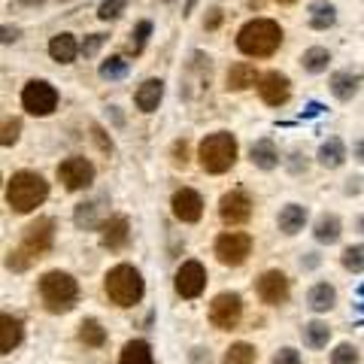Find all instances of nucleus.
Wrapping results in <instances>:
<instances>
[{
    "mask_svg": "<svg viewBox=\"0 0 364 364\" xmlns=\"http://www.w3.org/2000/svg\"><path fill=\"white\" fill-rule=\"evenodd\" d=\"M282 46V28L270 18H252L237 31V49L249 58H270Z\"/></svg>",
    "mask_w": 364,
    "mask_h": 364,
    "instance_id": "f257e3e1",
    "label": "nucleus"
},
{
    "mask_svg": "<svg viewBox=\"0 0 364 364\" xmlns=\"http://www.w3.org/2000/svg\"><path fill=\"white\" fill-rule=\"evenodd\" d=\"M52 240H55V222L49 219V215H43V219L31 222L25 228V234H21V246L16 249V252H9L6 264L13 270L31 267L33 258H40V255H46L52 249Z\"/></svg>",
    "mask_w": 364,
    "mask_h": 364,
    "instance_id": "f03ea898",
    "label": "nucleus"
},
{
    "mask_svg": "<svg viewBox=\"0 0 364 364\" xmlns=\"http://www.w3.org/2000/svg\"><path fill=\"white\" fill-rule=\"evenodd\" d=\"M46 198H49V182H46L40 173L18 170V173H13V176H9V182H6V203L16 213L37 210Z\"/></svg>",
    "mask_w": 364,
    "mask_h": 364,
    "instance_id": "7ed1b4c3",
    "label": "nucleus"
},
{
    "mask_svg": "<svg viewBox=\"0 0 364 364\" xmlns=\"http://www.w3.org/2000/svg\"><path fill=\"white\" fill-rule=\"evenodd\" d=\"M40 298L46 304V310L61 316V313H70L76 306V298H79V286L70 273L64 270H49L46 277L40 279Z\"/></svg>",
    "mask_w": 364,
    "mask_h": 364,
    "instance_id": "20e7f679",
    "label": "nucleus"
},
{
    "mask_svg": "<svg viewBox=\"0 0 364 364\" xmlns=\"http://www.w3.org/2000/svg\"><path fill=\"white\" fill-rule=\"evenodd\" d=\"M198 158H200V167L207 173H228L237 161V140L234 134L228 131H215L210 136H203L200 146H198Z\"/></svg>",
    "mask_w": 364,
    "mask_h": 364,
    "instance_id": "39448f33",
    "label": "nucleus"
},
{
    "mask_svg": "<svg viewBox=\"0 0 364 364\" xmlns=\"http://www.w3.org/2000/svg\"><path fill=\"white\" fill-rule=\"evenodd\" d=\"M104 289H107V298L116 306H134L143 298V277L131 264H116L107 273Z\"/></svg>",
    "mask_w": 364,
    "mask_h": 364,
    "instance_id": "423d86ee",
    "label": "nucleus"
},
{
    "mask_svg": "<svg viewBox=\"0 0 364 364\" xmlns=\"http://www.w3.org/2000/svg\"><path fill=\"white\" fill-rule=\"evenodd\" d=\"M21 107H25L31 116H52L55 107H58V91L46 79H31V82L21 88Z\"/></svg>",
    "mask_w": 364,
    "mask_h": 364,
    "instance_id": "0eeeda50",
    "label": "nucleus"
},
{
    "mask_svg": "<svg viewBox=\"0 0 364 364\" xmlns=\"http://www.w3.org/2000/svg\"><path fill=\"white\" fill-rule=\"evenodd\" d=\"M240 318H243V301H240V294H234V291L215 294L213 304H210V322L219 328V331H231V328L240 325Z\"/></svg>",
    "mask_w": 364,
    "mask_h": 364,
    "instance_id": "6e6552de",
    "label": "nucleus"
},
{
    "mask_svg": "<svg viewBox=\"0 0 364 364\" xmlns=\"http://www.w3.org/2000/svg\"><path fill=\"white\" fill-rule=\"evenodd\" d=\"M249 252H252V237L243 231H228L215 240V258H219L225 267H240L249 258Z\"/></svg>",
    "mask_w": 364,
    "mask_h": 364,
    "instance_id": "1a4fd4ad",
    "label": "nucleus"
},
{
    "mask_svg": "<svg viewBox=\"0 0 364 364\" xmlns=\"http://www.w3.org/2000/svg\"><path fill=\"white\" fill-rule=\"evenodd\" d=\"M58 179L64 182L67 191H79V188H88L95 182V164L82 155H73L67 161L58 164Z\"/></svg>",
    "mask_w": 364,
    "mask_h": 364,
    "instance_id": "9d476101",
    "label": "nucleus"
},
{
    "mask_svg": "<svg viewBox=\"0 0 364 364\" xmlns=\"http://www.w3.org/2000/svg\"><path fill=\"white\" fill-rule=\"evenodd\" d=\"M173 286H176V294L179 298H198V294L207 289V270H203L200 261H186L179 270H176V279H173Z\"/></svg>",
    "mask_w": 364,
    "mask_h": 364,
    "instance_id": "9b49d317",
    "label": "nucleus"
},
{
    "mask_svg": "<svg viewBox=\"0 0 364 364\" xmlns=\"http://www.w3.org/2000/svg\"><path fill=\"white\" fill-rule=\"evenodd\" d=\"M258 95H261V100H264L267 107H282V104H286V100L291 97V82H289V76L279 73V70L261 73V79H258Z\"/></svg>",
    "mask_w": 364,
    "mask_h": 364,
    "instance_id": "f8f14e48",
    "label": "nucleus"
},
{
    "mask_svg": "<svg viewBox=\"0 0 364 364\" xmlns=\"http://www.w3.org/2000/svg\"><path fill=\"white\" fill-rule=\"evenodd\" d=\"M219 215L225 225H243L249 222V215H252V200H249L246 191H228V195H222L219 200Z\"/></svg>",
    "mask_w": 364,
    "mask_h": 364,
    "instance_id": "ddd939ff",
    "label": "nucleus"
},
{
    "mask_svg": "<svg viewBox=\"0 0 364 364\" xmlns=\"http://www.w3.org/2000/svg\"><path fill=\"white\" fill-rule=\"evenodd\" d=\"M258 298L264 304H282L289 298V277L282 270H267L258 279Z\"/></svg>",
    "mask_w": 364,
    "mask_h": 364,
    "instance_id": "4468645a",
    "label": "nucleus"
},
{
    "mask_svg": "<svg viewBox=\"0 0 364 364\" xmlns=\"http://www.w3.org/2000/svg\"><path fill=\"white\" fill-rule=\"evenodd\" d=\"M170 207H173V215L179 222H198L203 215V200L198 191H191V188H179L173 200H170Z\"/></svg>",
    "mask_w": 364,
    "mask_h": 364,
    "instance_id": "2eb2a0df",
    "label": "nucleus"
},
{
    "mask_svg": "<svg viewBox=\"0 0 364 364\" xmlns=\"http://www.w3.org/2000/svg\"><path fill=\"white\" fill-rule=\"evenodd\" d=\"M128 240H131V225L124 215H109V219H104V225H100V246L122 249Z\"/></svg>",
    "mask_w": 364,
    "mask_h": 364,
    "instance_id": "dca6fc26",
    "label": "nucleus"
},
{
    "mask_svg": "<svg viewBox=\"0 0 364 364\" xmlns=\"http://www.w3.org/2000/svg\"><path fill=\"white\" fill-rule=\"evenodd\" d=\"M161 97H164V82L161 79H146V82L136 88L134 104H136L140 112H155L158 104H161Z\"/></svg>",
    "mask_w": 364,
    "mask_h": 364,
    "instance_id": "f3484780",
    "label": "nucleus"
},
{
    "mask_svg": "<svg viewBox=\"0 0 364 364\" xmlns=\"http://www.w3.org/2000/svg\"><path fill=\"white\" fill-rule=\"evenodd\" d=\"M79 52H82V46L76 43L73 33H55L49 43V55H52V61H58V64H73Z\"/></svg>",
    "mask_w": 364,
    "mask_h": 364,
    "instance_id": "a211bd4d",
    "label": "nucleus"
},
{
    "mask_svg": "<svg viewBox=\"0 0 364 364\" xmlns=\"http://www.w3.org/2000/svg\"><path fill=\"white\" fill-rule=\"evenodd\" d=\"M258 79H261V76L255 73V67L246 64V61H240V64H234L231 70H228L225 82H228V91H246V88H252Z\"/></svg>",
    "mask_w": 364,
    "mask_h": 364,
    "instance_id": "6ab92c4d",
    "label": "nucleus"
},
{
    "mask_svg": "<svg viewBox=\"0 0 364 364\" xmlns=\"http://www.w3.org/2000/svg\"><path fill=\"white\" fill-rule=\"evenodd\" d=\"M21 343V318L4 313V318H0V352H13L16 346Z\"/></svg>",
    "mask_w": 364,
    "mask_h": 364,
    "instance_id": "aec40b11",
    "label": "nucleus"
},
{
    "mask_svg": "<svg viewBox=\"0 0 364 364\" xmlns=\"http://www.w3.org/2000/svg\"><path fill=\"white\" fill-rule=\"evenodd\" d=\"M306 225V207H301V203H289V207H282L279 213V231L294 237L298 231H304Z\"/></svg>",
    "mask_w": 364,
    "mask_h": 364,
    "instance_id": "412c9836",
    "label": "nucleus"
},
{
    "mask_svg": "<svg viewBox=\"0 0 364 364\" xmlns=\"http://www.w3.org/2000/svg\"><path fill=\"white\" fill-rule=\"evenodd\" d=\"M346 161V146L340 136H331V140H325L322 146H318V164L328 167V170H334Z\"/></svg>",
    "mask_w": 364,
    "mask_h": 364,
    "instance_id": "4be33fe9",
    "label": "nucleus"
},
{
    "mask_svg": "<svg viewBox=\"0 0 364 364\" xmlns=\"http://www.w3.org/2000/svg\"><path fill=\"white\" fill-rule=\"evenodd\" d=\"M358 82H361L358 73L340 70V73L331 76V95H334L337 100H352V97H355V91H358Z\"/></svg>",
    "mask_w": 364,
    "mask_h": 364,
    "instance_id": "5701e85b",
    "label": "nucleus"
},
{
    "mask_svg": "<svg viewBox=\"0 0 364 364\" xmlns=\"http://www.w3.org/2000/svg\"><path fill=\"white\" fill-rule=\"evenodd\" d=\"M337 301V291L334 286H328V282H316V286L310 289V294H306V304H310L313 313H328Z\"/></svg>",
    "mask_w": 364,
    "mask_h": 364,
    "instance_id": "b1692460",
    "label": "nucleus"
},
{
    "mask_svg": "<svg viewBox=\"0 0 364 364\" xmlns=\"http://www.w3.org/2000/svg\"><path fill=\"white\" fill-rule=\"evenodd\" d=\"M249 158H252V164L261 167V170H273L279 164V152L277 146H273V140H258L252 143V149H249Z\"/></svg>",
    "mask_w": 364,
    "mask_h": 364,
    "instance_id": "393cba45",
    "label": "nucleus"
},
{
    "mask_svg": "<svg viewBox=\"0 0 364 364\" xmlns=\"http://www.w3.org/2000/svg\"><path fill=\"white\" fill-rule=\"evenodd\" d=\"M337 21V6L328 0H316L310 4V28L313 31H328Z\"/></svg>",
    "mask_w": 364,
    "mask_h": 364,
    "instance_id": "a878e982",
    "label": "nucleus"
},
{
    "mask_svg": "<svg viewBox=\"0 0 364 364\" xmlns=\"http://www.w3.org/2000/svg\"><path fill=\"white\" fill-rule=\"evenodd\" d=\"M313 234H316L318 243H328V246H331V243L340 240V234H343V225H340V219H337L334 213H325L322 219L316 222V231H313Z\"/></svg>",
    "mask_w": 364,
    "mask_h": 364,
    "instance_id": "bb28decb",
    "label": "nucleus"
},
{
    "mask_svg": "<svg viewBox=\"0 0 364 364\" xmlns=\"http://www.w3.org/2000/svg\"><path fill=\"white\" fill-rule=\"evenodd\" d=\"M100 213H104V200H88V203H79L76 213H73V222L79 228H100L104 222H100Z\"/></svg>",
    "mask_w": 364,
    "mask_h": 364,
    "instance_id": "cd10ccee",
    "label": "nucleus"
},
{
    "mask_svg": "<svg viewBox=\"0 0 364 364\" xmlns=\"http://www.w3.org/2000/svg\"><path fill=\"white\" fill-rule=\"evenodd\" d=\"M119 364H152V346L146 340H128Z\"/></svg>",
    "mask_w": 364,
    "mask_h": 364,
    "instance_id": "c85d7f7f",
    "label": "nucleus"
},
{
    "mask_svg": "<svg viewBox=\"0 0 364 364\" xmlns=\"http://www.w3.org/2000/svg\"><path fill=\"white\" fill-rule=\"evenodd\" d=\"M79 343H82V346H91V349L104 346V343H107L104 325H100L97 318H82V325H79Z\"/></svg>",
    "mask_w": 364,
    "mask_h": 364,
    "instance_id": "c756f323",
    "label": "nucleus"
},
{
    "mask_svg": "<svg viewBox=\"0 0 364 364\" xmlns=\"http://www.w3.org/2000/svg\"><path fill=\"white\" fill-rule=\"evenodd\" d=\"M301 64L306 73H322V70H328V64H331V52L322 49V46H313V49H306L301 55Z\"/></svg>",
    "mask_w": 364,
    "mask_h": 364,
    "instance_id": "7c9ffc66",
    "label": "nucleus"
},
{
    "mask_svg": "<svg viewBox=\"0 0 364 364\" xmlns=\"http://www.w3.org/2000/svg\"><path fill=\"white\" fill-rule=\"evenodd\" d=\"M328 340H331V328H328L325 322H310V325H304V346L322 349V346H328Z\"/></svg>",
    "mask_w": 364,
    "mask_h": 364,
    "instance_id": "2f4dec72",
    "label": "nucleus"
},
{
    "mask_svg": "<svg viewBox=\"0 0 364 364\" xmlns=\"http://www.w3.org/2000/svg\"><path fill=\"white\" fill-rule=\"evenodd\" d=\"M222 364H255V349L249 343H234L231 349L225 352Z\"/></svg>",
    "mask_w": 364,
    "mask_h": 364,
    "instance_id": "473e14b6",
    "label": "nucleus"
},
{
    "mask_svg": "<svg viewBox=\"0 0 364 364\" xmlns=\"http://www.w3.org/2000/svg\"><path fill=\"white\" fill-rule=\"evenodd\" d=\"M100 79H122V76H128V61L122 58V55H112V58H107L104 64H100Z\"/></svg>",
    "mask_w": 364,
    "mask_h": 364,
    "instance_id": "72a5a7b5",
    "label": "nucleus"
},
{
    "mask_svg": "<svg viewBox=\"0 0 364 364\" xmlns=\"http://www.w3.org/2000/svg\"><path fill=\"white\" fill-rule=\"evenodd\" d=\"M340 261H343V267H346L349 273H361V270H364V243H361V246H349Z\"/></svg>",
    "mask_w": 364,
    "mask_h": 364,
    "instance_id": "f704fd0d",
    "label": "nucleus"
},
{
    "mask_svg": "<svg viewBox=\"0 0 364 364\" xmlns=\"http://www.w3.org/2000/svg\"><path fill=\"white\" fill-rule=\"evenodd\" d=\"M124 6H128V0H104V4L97 6V18L100 21H112L124 13Z\"/></svg>",
    "mask_w": 364,
    "mask_h": 364,
    "instance_id": "c9c22d12",
    "label": "nucleus"
},
{
    "mask_svg": "<svg viewBox=\"0 0 364 364\" xmlns=\"http://www.w3.org/2000/svg\"><path fill=\"white\" fill-rule=\"evenodd\" d=\"M149 33H152V21L143 18L140 25L134 28V33H131V37H134V40H131V52H134V55L143 52V46H146V40H149Z\"/></svg>",
    "mask_w": 364,
    "mask_h": 364,
    "instance_id": "e433bc0d",
    "label": "nucleus"
},
{
    "mask_svg": "<svg viewBox=\"0 0 364 364\" xmlns=\"http://www.w3.org/2000/svg\"><path fill=\"white\" fill-rule=\"evenodd\" d=\"M331 364H358V349L349 346V343H340L331 352Z\"/></svg>",
    "mask_w": 364,
    "mask_h": 364,
    "instance_id": "4c0bfd02",
    "label": "nucleus"
},
{
    "mask_svg": "<svg viewBox=\"0 0 364 364\" xmlns=\"http://www.w3.org/2000/svg\"><path fill=\"white\" fill-rule=\"evenodd\" d=\"M18 131H21V122H18V119H6V122H4V136H0V140H4L6 149L18 143Z\"/></svg>",
    "mask_w": 364,
    "mask_h": 364,
    "instance_id": "58836bf2",
    "label": "nucleus"
},
{
    "mask_svg": "<svg viewBox=\"0 0 364 364\" xmlns=\"http://www.w3.org/2000/svg\"><path fill=\"white\" fill-rule=\"evenodd\" d=\"M270 364H301V352L298 349H279L277 355H273V361Z\"/></svg>",
    "mask_w": 364,
    "mask_h": 364,
    "instance_id": "ea45409f",
    "label": "nucleus"
},
{
    "mask_svg": "<svg viewBox=\"0 0 364 364\" xmlns=\"http://www.w3.org/2000/svg\"><path fill=\"white\" fill-rule=\"evenodd\" d=\"M104 40H107L104 33H88L85 43H82V55H85V58H91V55H95L100 46H104Z\"/></svg>",
    "mask_w": 364,
    "mask_h": 364,
    "instance_id": "a19ab883",
    "label": "nucleus"
},
{
    "mask_svg": "<svg viewBox=\"0 0 364 364\" xmlns=\"http://www.w3.org/2000/svg\"><path fill=\"white\" fill-rule=\"evenodd\" d=\"M173 164L176 167H186L188 164V143L186 140H176L173 143Z\"/></svg>",
    "mask_w": 364,
    "mask_h": 364,
    "instance_id": "79ce46f5",
    "label": "nucleus"
},
{
    "mask_svg": "<svg viewBox=\"0 0 364 364\" xmlns=\"http://www.w3.org/2000/svg\"><path fill=\"white\" fill-rule=\"evenodd\" d=\"M219 25H222V9H213V16L203 21V28H210V31H213V28H219Z\"/></svg>",
    "mask_w": 364,
    "mask_h": 364,
    "instance_id": "37998d69",
    "label": "nucleus"
},
{
    "mask_svg": "<svg viewBox=\"0 0 364 364\" xmlns=\"http://www.w3.org/2000/svg\"><path fill=\"white\" fill-rule=\"evenodd\" d=\"M95 140L100 143V149H104V152H112V143H107V136H104V131H100V128H95Z\"/></svg>",
    "mask_w": 364,
    "mask_h": 364,
    "instance_id": "c03bdc74",
    "label": "nucleus"
},
{
    "mask_svg": "<svg viewBox=\"0 0 364 364\" xmlns=\"http://www.w3.org/2000/svg\"><path fill=\"white\" fill-rule=\"evenodd\" d=\"M18 40V31L16 28H4V43H16Z\"/></svg>",
    "mask_w": 364,
    "mask_h": 364,
    "instance_id": "a18cd8bd",
    "label": "nucleus"
},
{
    "mask_svg": "<svg viewBox=\"0 0 364 364\" xmlns=\"http://www.w3.org/2000/svg\"><path fill=\"white\" fill-rule=\"evenodd\" d=\"M355 161H361V164H364V140H358V143H355Z\"/></svg>",
    "mask_w": 364,
    "mask_h": 364,
    "instance_id": "49530a36",
    "label": "nucleus"
},
{
    "mask_svg": "<svg viewBox=\"0 0 364 364\" xmlns=\"http://www.w3.org/2000/svg\"><path fill=\"white\" fill-rule=\"evenodd\" d=\"M16 4H21V6H43L46 0H16Z\"/></svg>",
    "mask_w": 364,
    "mask_h": 364,
    "instance_id": "de8ad7c7",
    "label": "nucleus"
},
{
    "mask_svg": "<svg viewBox=\"0 0 364 364\" xmlns=\"http://www.w3.org/2000/svg\"><path fill=\"white\" fill-rule=\"evenodd\" d=\"M355 228H358V231L364 234V215H358V222H355Z\"/></svg>",
    "mask_w": 364,
    "mask_h": 364,
    "instance_id": "09e8293b",
    "label": "nucleus"
},
{
    "mask_svg": "<svg viewBox=\"0 0 364 364\" xmlns=\"http://www.w3.org/2000/svg\"><path fill=\"white\" fill-rule=\"evenodd\" d=\"M277 4H282V6H289V4H294V0H277Z\"/></svg>",
    "mask_w": 364,
    "mask_h": 364,
    "instance_id": "8fccbe9b",
    "label": "nucleus"
},
{
    "mask_svg": "<svg viewBox=\"0 0 364 364\" xmlns=\"http://www.w3.org/2000/svg\"><path fill=\"white\" fill-rule=\"evenodd\" d=\"M164 4H173V0H164Z\"/></svg>",
    "mask_w": 364,
    "mask_h": 364,
    "instance_id": "3c124183",
    "label": "nucleus"
},
{
    "mask_svg": "<svg viewBox=\"0 0 364 364\" xmlns=\"http://www.w3.org/2000/svg\"><path fill=\"white\" fill-rule=\"evenodd\" d=\"M61 4H67V0H61Z\"/></svg>",
    "mask_w": 364,
    "mask_h": 364,
    "instance_id": "603ef678",
    "label": "nucleus"
}]
</instances>
